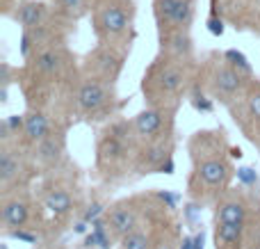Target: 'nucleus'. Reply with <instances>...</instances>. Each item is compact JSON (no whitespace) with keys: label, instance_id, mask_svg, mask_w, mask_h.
I'll return each mask as SVG.
<instances>
[{"label":"nucleus","instance_id":"obj_1","mask_svg":"<svg viewBox=\"0 0 260 249\" xmlns=\"http://www.w3.org/2000/svg\"><path fill=\"white\" fill-rule=\"evenodd\" d=\"M189 82V73L185 69L183 59H176L165 55V59H157L144 76V96L151 105H167L176 108L178 96L185 91Z\"/></svg>","mask_w":260,"mask_h":249},{"label":"nucleus","instance_id":"obj_2","mask_svg":"<svg viewBox=\"0 0 260 249\" xmlns=\"http://www.w3.org/2000/svg\"><path fill=\"white\" fill-rule=\"evenodd\" d=\"M139 140L135 123L117 121L108 126L103 137L99 140V149H96V160H99V169L103 174H121L126 167L130 155L135 153V142Z\"/></svg>","mask_w":260,"mask_h":249},{"label":"nucleus","instance_id":"obj_3","mask_svg":"<svg viewBox=\"0 0 260 249\" xmlns=\"http://www.w3.org/2000/svg\"><path fill=\"white\" fill-rule=\"evenodd\" d=\"M133 23V5L130 0H103L96 5L94 30L101 41L121 39Z\"/></svg>","mask_w":260,"mask_h":249},{"label":"nucleus","instance_id":"obj_4","mask_svg":"<svg viewBox=\"0 0 260 249\" xmlns=\"http://www.w3.org/2000/svg\"><path fill=\"white\" fill-rule=\"evenodd\" d=\"M73 101H76V108L80 114L85 117H101V114L112 112V91H110V85L99 78L87 76L80 85L76 87V94H73Z\"/></svg>","mask_w":260,"mask_h":249},{"label":"nucleus","instance_id":"obj_5","mask_svg":"<svg viewBox=\"0 0 260 249\" xmlns=\"http://www.w3.org/2000/svg\"><path fill=\"white\" fill-rule=\"evenodd\" d=\"M208 87H210L212 96L224 103H231L233 99H238L240 94L247 91V73H242L240 69H235L231 62H226V57H221L219 62H215L208 73Z\"/></svg>","mask_w":260,"mask_h":249},{"label":"nucleus","instance_id":"obj_6","mask_svg":"<svg viewBox=\"0 0 260 249\" xmlns=\"http://www.w3.org/2000/svg\"><path fill=\"white\" fill-rule=\"evenodd\" d=\"M27 69L32 71V76L41 78V80H53V78H59L64 71H67L69 62H71V57H69L67 48H64L62 44H48V46H41V48H37L35 53L27 57Z\"/></svg>","mask_w":260,"mask_h":249},{"label":"nucleus","instance_id":"obj_7","mask_svg":"<svg viewBox=\"0 0 260 249\" xmlns=\"http://www.w3.org/2000/svg\"><path fill=\"white\" fill-rule=\"evenodd\" d=\"M171 114H174V108H167V105H151L144 112H139L133 121L139 140L144 142L167 140L169 137L167 133L171 128Z\"/></svg>","mask_w":260,"mask_h":249},{"label":"nucleus","instance_id":"obj_8","mask_svg":"<svg viewBox=\"0 0 260 249\" xmlns=\"http://www.w3.org/2000/svg\"><path fill=\"white\" fill-rule=\"evenodd\" d=\"M101 44L103 46H99L87 57V71H89L91 78H99V80L108 82V85H114L123 69V53H119L108 41H101Z\"/></svg>","mask_w":260,"mask_h":249},{"label":"nucleus","instance_id":"obj_9","mask_svg":"<svg viewBox=\"0 0 260 249\" xmlns=\"http://www.w3.org/2000/svg\"><path fill=\"white\" fill-rule=\"evenodd\" d=\"M194 181L199 183V190L206 192H221L226 190L231 181V165L226 158H203L197 160V172H194Z\"/></svg>","mask_w":260,"mask_h":249},{"label":"nucleus","instance_id":"obj_10","mask_svg":"<svg viewBox=\"0 0 260 249\" xmlns=\"http://www.w3.org/2000/svg\"><path fill=\"white\" fill-rule=\"evenodd\" d=\"M171 158V146H169V137L167 140H155V142H146L144 149H139V153H135L139 169H162V165Z\"/></svg>","mask_w":260,"mask_h":249},{"label":"nucleus","instance_id":"obj_11","mask_svg":"<svg viewBox=\"0 0 260 249\" xmlns=\"http://www.w3.org/2000/svg\"><path fill=\"white\" fill-rule=\"evenodd\" d=\"M192 37H189V30H171L162 35V53L169 55V57L183 59V62H189L192 57Z\"/></svg>","mask_w":260,"mask_h":249},{"label":"nucleus","instance_id":"obj_12","mask_svg":"<svg viewBox=\"0 0 260 249\" xmlns=\"http://www.w3.org/2000/svg\"><path fill=\"white\" fill-rule=\"evenodd\" d=\"M62 153H64V135L59 131L57 133L50 131L48 135L41 142H37V146H35V155L44 167H55V165L62 160Z\"/></svg>","mask_w":260,"mask_h":249},{"label":"nucleus","instance_id":"obj_13","mask_svg":"<svg viewBox=\"0 0 260 249\" xmlns=\"http://www.w3.org/2000/svg\"><path fill=\"white\" fill-rule=\"evenodd\" d=\"M14 18L23 25V30H35V27L44 25L48 18V7L41 0H25L16 7Z\"/></svg>","mask_w":260,"mask_h":249},{"label":"nucleus","instance_id":"obj_14","mask_svg":"<svg viewBox=\"0 0 260 249\" xmlns=\"http://www.w3.org/2000/svg\"><path fill=\"white\" fill-rule=\"evenodd\" d=\"M242 242H244V224L217 222V229H215L217 249H240Z\"/></svg>","mask_w":260,"mask_h":249},{"label":"nucleus","instance_id":"obj_15","mask_svg":"<svg viewBox=\"0 0 260 249\" xmlns=\"http://www.w3.org/2000/svg\"><path fill=\"white\" fill-rule=\"evenodd\" d=\"M27 220H30V206H27V201L14 197V199H7L3 204V222H5V227L21 229V227H25Z\"/></svg>","mask_w":260,"mask_h":249},{"label":"nucleus","instance_id":"obj_16","mask_svg":"<svg viewBox=\"0 0 260 249\" xmlns=\"http://www.w3.org/2000/svg\"><path fill=\"white\" fill-rule=\"evenodd\" d=\"M108 224L117 236L123 238L126 233H130L137 227V213H135V208H130V206H117V208L110 210Z\"/></svg>","mask_w":260,"mask_h":249},{"label":"nucleus","instance_id":"obj_17","mask_svg":"<svg viewBox=\"0 0 260 249\" xmlns=\"http://www.w3.org/2000/svg\"><path fill=\"white\" fill-rule=\"evenodd\" d=\"M48 133H50V121H48V117H46L44 112L35 110V112L25 114L23 135H25V140L30 142V144H37V142H41L46 135H48Z\"/></svg>","mask_w":260,"mask_h":249},{"label":"nucleus","instance_id":"obj_18","mask_svg":"<svg viewBox=\"0 0 260 249\" xmlns=\"http://www.w3.org/2000/svg\"><path fill=\"white\" fill-rule=\"evenodd\" d=\"M23 174V165H21V158H18L16 153H14L12 149H7L5 146L3 151H0V181H3V185H12L14 181H18Z\"/></svg>","mask_w":260,"mask_h":249},{"label":"nucleus","instance_id":"obj_19","mask_svg":"<svg viewBox=\"0 0 260 249\" xmlns=\"http://www.w3.org/2000/svg\"><path fill=\"white\" fill-rule=\"evenodd\" d=\"M217 222L244 224L247 222V206L240 199H224L217 208Z\"/></svg>","mask_w":260,"mask_h":249},{"label":"nucleus","instance_id":"obj_20","mask_svg":"<svg viewBox=\"0 0 260 249\" xmlns=\"http://www.w3.org/2000/svg\"><path fill=\"white\" fill-rule=\"evenodd\" d=\"M44 204H46V208H48L50 213H55V215H67L69 210L73 208L71 195H69L67 190H62V188H53V190L46 192Z\"/></svg>","mask_w":260,"mask_h":249},{"label":"nucleus","instance_id":"obj_21","mask_svg":"<svg viewBox=\"0 0 260 249\" xmlns=\"http://www.w3.org/2000/svg\"><path fill=\"white\" fill-rule=\"evenodd\" d=\"M176 5L178 0H153V14H155V23L160 27V35H165L174 23Z\"/></svg>","mask_w":260,"mask_h":249},{"label":"nucleus","instance_id":"obj_22","mask_svg":"<svg viewBox=\"0 0 260 249\" xmlns=\"http://www.w3.org/2000/svg\"><path fill=\"white\" fill-rule=\"evenodd\" d=\"M194 18V0H178L176 5V14H174V23L167 32L171 30H189Z\"/></svg>","mask_w":260,"mask_h":249},{"label":"nucleus","instance_id":"obj_23","mask_svg":"<svg viewBox=\"0 0 260 249\" xmlns=\"http://www.w3.org/2000/svg\"><path fill=\"white\" fill-rule=\"evenodd\" d=\"M244 110H247L249 119L260 123V82H251L244 91Z\"/></svg>","mask_w":260,"mask_h":249},{"label":"nucleus","instance_id":"obj_24","mask_svg":"<svg viewBox=\"0 0 260 249\" xmlns=\"http://www.w3.org/2000/svg\"><path fill=\"white\" fill-rule=\"evenodd\" d=\"M121 249H151V240H148V236L144 231L133 229L121 238Z\"/></svg>","mask_w":260,"mask_h":249},{"label":"nucleus","instance_id":"obj_25","mask_svg":"<svg viewBox=\"0 0 260 249\" xmlns=\"http://www.w3.org/2000/svg\"><path fill=\"white\" fill-rule=\"evenodd\" d=\"M87 5H89V0H57V7L62 14H67V16H80V14L87 12Z\"/></svg>","mask_w":260,"mask_h":249},{"label":"nucleus","instance_id":"obj_26","mask_svg":"<svg viewBox=\"0 0 260 249\" xmlns=\"http://www.w3.org/2000/svg\"><path fill=\"white\" fill-rule=\"evenodd\" d=\"M224 57H226V62H231L235 69H240L242 73H247V76H251V64L247 62V57H244L240 50H226L224 53Z\"/></svg>","mask_w":260,"mask_h":249},{"label":"nucleus","instance_id":"obj_27","mask_svg":"<svg viewBox=\"0 0 260 249\" xmlns=\"http://www.w3.org/2000/svg\"><path fill=\"white\" fill-rule=\"evenodd\" d=\"M91 236H94V242L99 247H103V249L110 247V233H108V229H105L103 220H96L94 222V231H91Z\"/></svg>","mask_w":260,"mask_h":249},{"label":"nucleus","instance_id":"obj_28","mask_svg":"<svg viewBox=\"0 0 260 249\" xmlns=\"http://www.w3.org/2000/svg\"><path fill=\"white\" fill-rule=\"evenodd\" d=\"M192 105L197 110H201V112H210V110H212V101L206 99L203 94H199V91H194V94H192Z\"/></svg>","mask_w":260,"mask_h":249},{"label":"nucleus","instance_id":"obj_29","mask_svg":"<svg viewBox=\"0 0 260 249\" xmlns=\"http://www.w3.org/2000/svg\"><path fill=\"white\" fill-rule=\"evenodd\" d=\"M238 178H240L242 183H247V185H251V183H256V181H258L256 172H253V169H249V167L238 169Z\"/></svg>","mask_w":260,"mask_h":249},{"label":"nucleus","instance_id":"obj_30","mask_svg":"<svg viewBox=\"0 0 260 249\" xmlns=\"http://www.w3.org/2000/svg\"><path fill=\"white\" fill-rule=\"evenodd\" d=\"M208 30H210L215 37H221V35H224V21H221V18H217V16H212L210 21H208Z\"/></svg>","mask_w":260,"mask_h":249},{"label":"nucleus","instance_id":"obj_31","mask_svg":"<svg viewBox=\"0 0 260 249\" xmlns=\"http://www.w3.org/2000/svg\"><path fill=\"white\" fill-rule=\"evenodd\" d=\"M9 126V131L12 133H18V128H23V123H25V117H18V114H12L9 119H5Z\"/></svg>","mask_w":260,"mask_h":249},{"label":"nucleus","instance_id":"obj_32","mask_svg":"<svg viewBox=\"0 0 260 249\" xmlns=\"http://www.w3.org/2000/svg\"><path fill=\"white\" fill-rule=\"evenodd\" d=\"M103 213V206L101 204H91L89 206V210L85 213V222H96V217Z\"/></svg>","mask_w":260,"mask_h":249},{"label":"nucleus","instance_id":"obj_33","mask_svg":"<svg viewBox=\"0 0 260 249\" xmlns=\"http://www.w3.org/2000/svg\"><path fill=\"white\" fill-rule=\"evenodd\" d=\"M249 7H251V14L260 18V0H249Z\"/></svg>","mask_w":260,"mask_h":249},{"label":"nucleus","instance_id":"obj_34","mask_svg":"<svg viewBox=\"0 0 260 249\" xmlns=\"http://www.w3.org/2000/svg\"><path fill=\"white\" fill-rule=\"evenodd\" d=\"M194 249H203V233H199V236L194 238Z\"/></svg>","mask_w":260,"mask_h":249},{"label":"nucleus","instance_id":"obj_35","mask_svg":"<svg viewBox=\"0 0 260 249\" xmlns=\"http://www.w3.org/2000/svg\"><path fill=\"white\" fill-rule=\"evenodd\" d=\"M180 249H194V240H192V238H185L183 247H180Z\"/></svg>","mask_w":260,"mask_h":249},{"label":"nucleus","instance_id":"obj_36","mask_svg":"<svg viewBox=\"0 0 260 249\" xmlns=\"http://www.w3.org/2000/svg\"><path fill=\"white\" fill-rule=\"evenodd\" d=\"M153 249H174V245H171V242H165V240H162V242H157V245L153 247Z\"/></svg>","mask_w":260,"mask_h":249},{"label":"nucleus","instance_id":"obj_37","mask_svg":"<svg viewBox=\"0 0 260 249\" xmlns=\"http://www.w3.org/2000/svg\"><path fill=\"white\" fill-rule=\"evenodd\" d=\"M85 229H87V227H85V222H82V224H78V227H76V231H78V233H85Z\"/></svg>","mask_w":260,"mask_h":249}]
</instances>
